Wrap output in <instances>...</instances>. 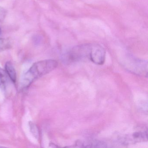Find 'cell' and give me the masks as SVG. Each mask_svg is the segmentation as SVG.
<instances>
[{
    "label": "cell",
    "instance_id": "cell-1",
    "mask_svg": "<svg viewBox=\"0 0 148 148\" xmlns=\"http://www.w3.org/2000/svg\"><path fill=\"white\" fill-rule=\"evenodd\" d=\"M58 66V62L54 60H46L34 63L22 77L21 87L27 88L35 79L51 72Z\"/></svg>",
    "mask_w": 148,
    "mask_h": 148
},
{
    "label": "cell",
    "instance_id": "cell-2",
    "mask_svg": "<svg viewBox=\"0 0 148 148\" xmlns=\"http://www.w3.org/2000/svg\"><path fill=\"white\" fill-rule=\"evenodd\" d=\"M91 44L76 46L66 52L63 57V60L67 64L90 60Z\"/></svg>",
    "mask_w": 148,
    "mask_h": 148
},
{
    "label": "cell",
    "instance_id": "cell-3",
    "mask_svg": "<svg viewBox=\"0 0 148 148\" xmlns=\"http://www.w3.org/2000/svg\"><path fill=\"white\" fill-rule=\"evenodd\" d=\"M106 51L100 45L91 44L90 60L97 65H101L105 61Z\"/></svg>",
    "mask_w": 148,
    "mask_h": 148
},
{
    "label": "cell",
    "instance_id": "cell-4",
    "mask_svg": "<svg viewBox=\"0 0 148 148\" xmlns=\"http://www.w3.org/2000/svg\"><path fill=\"white\" fill-rule=\"evenodd\" d=\"M125 68L129 71L136 75L147 77L148 74L147 62L143 60H136L133 61L129 65H126Z\"/></svg>",
    "mask_w": 148,
    "mask_h": 148
},
{
    "label": "cell",
    "instance_id": "cell-5",
    "mask_svg": "<svg viewBox=\"0 0 148 148\" xmlns=\"http://www.w3.org/2000/svg\"><path fill=\"white\" fill-rule=\"evenodd\" d=\"M77 145H78L79 147L86 148H106L107 147V144L105 142L97 140L79 142Z\"/></svg>",
    "mask_w": 148,
    "mask_h": 148
},
{
    "label": "cell",
    "instance_id": "cell-6",
    "mask_svg": "<svg viewBox=\"0 0 148 148\" xmlns=\"http://www.w3.org/2000/svg\"><path fill=\"white\" fill-rule=\"evenodd\" d=\"M5 71L13 83H15L17 78L16 71L12 62L10 61L7 62L5 66Z\"/></svg>",
    "mask_w": 148,
    "mask_h": 148
},
{
    "label": "cell",
    "instance_id": "cell-7",
    "mask_svg": "<svg viewBox=\"0 0 148 148\" xmlns=\"http://www.w3.org/2000/svg\"><path fill=\"white\" fill-rule=\"evenodd\" d=\"M8 77L5 71L0 68V88L3 90L6 89Z\"/></svg>",
    "mask_w": 148,
    "mask_h": 148
},
{
    "label": "cell",
    "instance_id": "cell-8",
    "mask_svg": "<svg viewBox=\"0 0 148 148\" xmlns=\"http://www.w3.org/2000/svg\"><path fill=\"white\" fill-rule=\"evenodd\" d=\"M29 125L32 134L35 138L38 139L39 137V130L38 126L32 122H30Z\"/></svg>",
    "mask_w": 148,
    "mask_h": 148
},
{
    "label": "cell",
    "instance_id": "cell-9",
    "mask_svg": "<svg viewBox=\"0 0 148 148\" xmlns=\"http://www.w3.org/2000/svg\"><path fill=\"white\" fill-rule=\"evenodd\" d=\"M6 11L1 7H0V22L3 21L6 15Z\"/></svg>",
    "mask_w": 148,
    "mask_h": 148
},
{
    "label": "cell",
    "instance_id": "cell-10",
    "mask_svg": "<svg viewBox=\"0 0 148 148\" xmlns=\"http://www.w3.org/2000/svg\"><path fill=\"white\" fill-rule=\"evenodd\" d=\"M1 34V29L0 28V34Z\"/></svg>",
    "mask_w": 148,
    "mask_h": 148
}]
</instances>
